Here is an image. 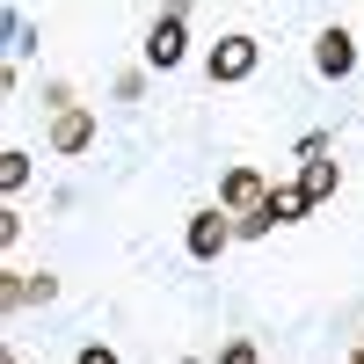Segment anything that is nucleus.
Returning a JSON list of instances; mask_svg holds the SVG:
<instances>
[{
    "mask_svg": "<svg viewBox=\"0 0 364 364\" xmlns=\"http://www.w3.org/2000/svg\"><path fill=\"white\" fill-rule=\"evenodd\" d=\"M73 364H117V350H109V343H80Z\"/></svg>",
    "mask_w": 364,
    "mask_h": 364,
    "instance_id": "nucleus-12",
    "label": "nucleus"
},
{
    "mask_svg": "<svg viewBox=\"0 0 364 364\" xmlns=\"http://www.w3.org/2000/svg\"><path fill=\"white\" fill-rule=\"evenodd\" d=\"M233 240H240V226H233V211H226V204L190 211V255H197V262H219Z\"/></svg>",
    "mask_w": 364,
    "mask_h": 364,
    "instance_id": "nucleus-3",
    "label": "nucleus"
},
{
    "mask_svg": "<svg viewBox=\"0 0 364 364\" xmlns=\"http://www.w3.org/2000/svg\"><path fill=\"white\" fill-rule=\"evenodd\" d=\"M306 211H314V197L299 190V182H291V190H269V219H277V226H291V219H306Z\"/></svg>",
    "mask_w": 364,
    "mask_h": 364,
    "instance_id": "nucleus-8",
    "label": "nucleus"
},
{
    "mask_svg": "<svg viewBox=\"0 0 364 364\" xmlns=\"http://www.w3.org/2000/svg\"><path fill=\"white\" fill-rule=\"evenodd\" d=\"M182 15H190V8L175 0V8L146 29V66H154V73H175L182 58H190V22H182Z\"/></svg>",
    "mask_w": 364,
    "mask_h": 364,
    "instance_id": "nucleus-2",
    "label": "nucleus"
},
{
    "mask_svg": "<svg viewBox=\"0 0 364 364\" xmlns=\"http://www.w3.org/2000/svg\"><path fill=\"white\" fill-rule=\"evenodd\" d=\"M87 146H95V109H73L66 102V109L51 117V154L73 161V154H87Z\"/></svg>",
    "mask_w": 364,
    "mask_h": 364,
    "instance_id": "nucleus-5",
    "label": "nucleus"
},
{
    "mask_svg": "<svg viewBox=\"0 0 364 364\" xmlns=\"http://www.w3.org/2000/svg\"><path fill=\"white\" fill-rule=\"evenodd\" d=\"M262 66V44L248 37V29H233V37H219L204 51V73H211V87H233V80H248Z\"/></svg>",
    "mask_w": 364,
    "mask_h": 364,
    "instance_id": "nucleus-1",
    "label": "nucleus"
},
{
    "mask_svg": "<svg viewBox=\"0 0 364 364\" xmlns=\"http://www.w3.org/2000/svg\"><path fill=\"white\" fill-rule=\"evenodd\" d=\"M299 190H306L314 204H321V197H336V190H343V168L321 154V161H306V168H299Z\"/></svg>",
    "mask_w": 364,
    "mask_h": 364,
    "instance_id": "nucleus-7",
    "label": "nucleus"
},
{
    "mask_svg": "<svg viewBox=\"0 0 364 364\" xmlns=\"http://www.w3.org/2000/svg\"><path fill=\"white\" fill-rule=\"evenodd\" d=\"M269 197V182H262V168H226V182H219V204L233 211V219H240V211H255Z\"/></svg>",
    "mask_w": 364,
    "mask_h": 364,
    "instance_id": "nucleus-6",
    "label": "nucleus"
},
{
    "mask_svg": "<svg viewBox=\"0 0 364 364\" xmlns=\"http://www.w3.org/2000/svg\"><path fill=\"white\" fill-rule=\"evenodd\" d=\"M314 73L321 80H350L357 73V37H350V29H321V37H314Z\"/></svg>",
    "mask_w": 364,
    "mask_h": 364,
    "instance_id": "nucleus-4",
    "label": "nucleus"
},
{
    "mask_svg": "<svg viewBox=\"0 0 364 364\" xmlns=\"http://www.w3.org/2000/svg\"><path fill=\"white\" fill-rule=\"evenodd\" d=\"M211 364H262V350H255V343H226Z\"/></svg>",
    "mask_w": 364,
    "mask_h": 364,
    "instance_id": "nucleus-11",
    "label": "nucleus"
},
{
    "mask_svg": "<svg viewBox=\"0 0 364 364\" xmlns=\"http://www.w3.org/2000/svg\"><path fill=\"white\" fill-rule=\"evenodd\" d=\"M8 51H15V58H22V51H37V29H29L22 15H8Z\"/></svg>",
    "mask_w": 364,
    "mask_h": 364,
    "instance_id": "nucleus-10",
    "label": "nucleus"
},
{
    "mask_svg": "<svg viewBox=\"0 0 364 364\" xmlns=\"http://www.w3.org/2000/svg\"><path fill=\"white\" fill-rule=\"evenodd\" d=\"M22 182H29V154H22V146H8V154H0V190H22Z\"/></svg>",
    "mask_w": 364,
    "mask_h": 364,
    "instance_id": "nucleus-9",
    "label": "nucleus"
},
{
    "mask_svg": "<svg viewBox=\"0 0 364 364\" xmlns=\"http://www.w3.org/2000/svg\"><path fill=\"white\" fill-rule=\"evenodd\" d=\"M350 364H364V343H357V357H350Z\"/></svg>",
    "mask_w": 364,
    "mask_h": 364,
    "instance_id": "nucleus-13",
    "label": "nucleus"
}]
</instances>
